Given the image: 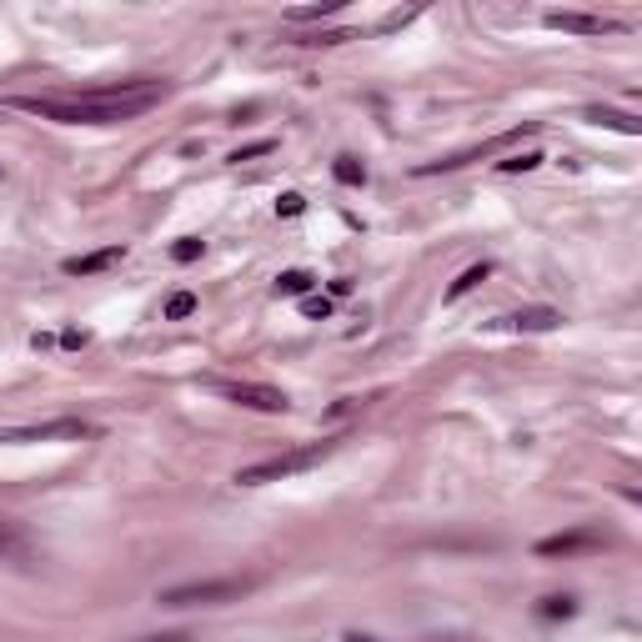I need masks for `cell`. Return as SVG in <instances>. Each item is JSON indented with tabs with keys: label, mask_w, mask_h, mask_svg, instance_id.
<instances>
[{
	"label": "cell",
	"mask_w": 642,
	"mask_h": 642,
	"mask_svg": "<svg viewBox=\"0 0 642 642\" xmlns=\"http://www.w3.org/2000/svg\"><path fill=\"white\" fill-rule=\"evenodd\" d=\"M331 176H337L341 186H367V166H361L357 156H337V161H331Z\"/></svg>",
	"instance_id": "cell-13"
},
{
	"label": "cell",
	"mask_w": 642,
	"mask_h": 642,
	"mask_svg": "<svg viewBox=\"0 0 642 642\" xmlns=\"http://www.w3.org/2000/svg\"><path fill=\"white\" fill-rule=\"evenodd\" d=\"M191 311H196V296L191 292H176L171 302H166V316H171V321H186Z\"/></svg>",
	"instance_id": "cell-15"
},
{
	"label": "cell",
	"mask_w": 642,
	"mask_h": 642,
	"mask_svg": "<svg viewBox=\"0 0 642 642\" xmlns=\"http://www.w3.org/2000/svg\"><path fill=\"white\" fill-rule=\"evenodd\" d=\"M412 15H417V11H392V15H387V21H381V31H397V25H407V21H412Z\"/></svg>",
	"instance_id": "cell-24"
},
{
	"label": "cell",
	"mask_w": 642,
	"mask_h": 642,
	"mask_svg": "<svg viewBox=\"0 0 642 642\" xmlns=\"http://www.w3.org/2000/svg\"><path fill=\"white\" fill-rule=\"evenodd\" d=\"M512 327L517 331H552V327H562V311H552V306H527V311L512 316Z\"/></svg>",
	"instance_id": "cell-9"
},
{
	"label": "cell",
	"mask_w": 642,
	"mask_h": 642,
	"mask_svg": "<svg viewBox=\"0 0 642 642\" xmlns=\"http://www.w3.org/2000/svg\"><path fill=\"white\" fill-rule=\"evenodd\" d=\"M547 25L567 35H618L622 31L612 15H592V11H547Z\"/></svg>",
	"instance_id": "cell-7"
},
{
	"label": "cell",
	"mask_w": 642,
	"mask_h": 642,
	"mask_svg": "<svg viewBox=\"0 0 642 642\" xmlns=\"http://www.w3.org/2000/svg\"><path fill=\"white\" fill-rule=\"evenodd\" d=\"M588 120H598V126H612V131H622V136H637V131H642L637 116H628V110H608V106H592Z\"/></svg>",
	"instance_id": "cell-10"
},
{
	"label": "cell",
	"mask_w": 642,
	"mask_h": 642,
	"mask_svg": "<svg viewBox=\"0 0 642 642\" xmlns=\"http://www.w3.org/2000/svg\"><path fill=\"white\" fill-rule=\"evenodd\" d=\"M96 436V426L81 417H55V422H25V426H0V442L25 446V442H86Z\"/></svg>",
	"instance_id": "cell-4"
},
{
	"label": "cell",
	"mask_w": 642,
	"mask_h": 642,
	"mask_svg": "<svg viewBox=\"0 0 642 642\" xmlns=\"http://www.w3.org/2000/svg\"><path fill=\"white\" fill-rule=\"evenodd\" d=\"M302 311L311 316V321H327V316H331V296H306Z\"/></svg>",
	"instance_id": "cell-18"
},
{
	"label": "cell",
	"mask_w": 642,
	"mask_h": 642,
	"mask_svg": "<svg viewBox=\"0 0 642 642\" xmlns=\"http://www.w3.org/2000/svg\"><path fill=\"white\" fill-rule=\"evenodd\" d=\"M141 642H191L186 632H161V637H141Z\"/></svg>",
	"instance_id": "cell-26"
},
{
	"label": "cell",
	"mask_w": 642,
	"mask_h": 642,
	"mask_svg": "<svg viewBox=\"0 0 642 642\" xmlns=\"http://www.w3.org/2000/svg\"><path fill=\"white\" fill-rule=\"evenodd\" d=\"M612 537L602 527H572V532H557L537 542V557H577V552H602Z\"/></svg>",
	"instance_id": "cell-6"
},
{
	"label": "cell",
	"mask_w": 642,
	"mask_h": 642,
	"mask_svg": "<svg viewBox=\"0 0 642 642\" xmlns=\"http://www.w3.org/2000/svg\"><path fill=\"white\" fill-rule=\"evenodd\" d=\"M256 588L251 577H201V582H181V588H166L161 608H221V602H241Z\"/></svg>",
	"instance_id": "cell-2"
},
{
	"label": "cell",
	"mask_w": 642,
	"mask_h": 642,
	"mask_svg": "<svg viewBox=\"0 0 642 642\" xmlns=\"http://www.w3.org/2000/svg\"><path fill=\"white\" fill-rule=\"evenodd\" d=\"M347 642H371V637H361V632H351V637Z\"/></svg>",
	"instance_id": "cell-27"
},
{
	"label": "cell",
	"mask_w": 642,
	"mask_h": 642,
	"mask_svg": "<svg viewBox=\"0 0 642 642\" xmlns=\"http://www.w3.org/2000/svg\"><path fill=\"white\" fill-rule=\"evenodd\" d=\"M161 81H120V86H101L86 96H11V106L41 120H61V126H120V120H136L151 106H161Z\"/></svg>",
	"instance_id": "cell-1"
},
{
	"label": "cell",
	"mask_w": 642,
	"mask_h": 642,
	"mask_svg": "<svg viewBox=\"0 0 642 642\" xmlns=\"http://www.w3.org/2000/svg\"><path fill=\"white\" fill-rule=\"evenodd\" d=\"M276 292H282V296H306V292H311V276H306V272H282Z\"/></svg>",
	"instance_id": "cell-14"
},
{
	"label": "cell",
	"mask_w": 642,
	"mask_h": 642,
	"mask_svg": "<svg viewBox=\"0 0 642 642\" xmlns=\"http://www.w3.org/2000/svg\"><path fill=\"white\" fill-rule=\"evenodd\" d=\"M341 41H357L351 31H316V35H302L296 45H341Z\"/></svg>",
	"instance_id": "cell-16"
},
{
	"label": "cell",
	"mask_w": 642,
	"mask_h": 642,
	"mask_svg": "<svg viewBox=\"0 0 642 642\" xmlns=\"http://www.w3.org/2000/svg\"><path fill=\"white\" fill-rule=\"evenodd\" d=\"M272 151H276V141H251L241 151H231V161H256V156H272Z\"/></svg>",
	"instance_id": "cell-19"
},
{
	"label": "cell",
	"mask_w": 642,
	"mask_h": 642,
	"mask_svg": "<svg viewBox=\"0 0 642 642\" xmlns=\"http://www.w3.org/2000/svg\"><path fill=\"white\" fill-rule=\"evenodd\" d=\"M341 11V0H321V5H296L286 11V25H311V21H327V15Z\"/></svg>",
	"instance_id": "cell-11"
},
{
	"label": "cell",
	"mask_w": 642,
	"mask_h": 642,
	"mask_svg": "<svg viewBox=\"0 0 642 642\" xmlns=\"http://www.w3.org/2000/svg\"><path fill=\"white\" fill-rule=\"evenodd\" d=\"M331 452H337V442H311V446H296V452H282V457H266L256 462V467H241L236 482L241 487H262V482H282L292 477V472H306L316 467V462H327Z\"/></svg>",
	"instance_id": "cell-3"
},
{
	"label": "cell",
	"mask_w": 642,
	"mask_h": 642,
	"mask_svg": "<svg viewBox=\"0 0 642 642\" xmlns=\"http://www.w3.org/2000/svg\"><path fill=\"white\" fill-rule=\"evenodd\" d=\"M487 276H492V266H487V262H482V266H467V272H462L457 282L446 286V302H457V296H467L472 286H482V282H487Z\"/></svg>",
	"instance_id": "cell-12"
},
{
	"label": "cell",
	"mask_w": 642,
	"mask_h": 642,
	"mask_svg": "<svg viewBox=\"0 0 642 642\" xmlns=\"http://www.w3.org/2000/svg\"><path fill=\"white\" fill-rule=\"evenodd\" d=\"M61 347H71V351L86 347V331H66V337H61Z\"/></svg>",
	"instance_id": "cell-25"
},
{
	"label": "cell",
	"mask_w": 642,
	"mask_h": 642,
	"mask_svg": "<svg viewBox=\"0 0 642 642\" xmlns=\"http://www.w3.org/2000/svg\"><path fill=\"white\" fill-rule=\"evenodd\" d=\"M0 552H21V532L11 522H0Z\"/></svg>",
	"instance_id": "cell-22"
},
{
	"label": "cell",
	"mask_w": 642,
	"mask_h": 642,
	"mask_svg": "<svg viewBox=\"0 0 642 642\" xmlns=\"http://www.w3.org/2000/svg\"><path fill=\"white\" fill-rule=\"evenodd\" d=\"M126 262V246H101V251H86V256H71L61 272L66 276H101V272H110V266H120Z\"/></svg>",
	"instance_id": "cell-8"
},
{
	"label": "cell",
	"mask_w": 642,
	"mask_h": 642,
	"mask_svg": "<svg viewBox=\"0 0 642 642\" xmlns=\"http://www.w3.org/2000/svg\"><path fill=\"white\" fill-rule=\"evenodd\" d=\"M276 211H282V216H302V211H306V201L296 196V191H286V196L276 201Z\"/></svg>",
	"instance_id": "cell-21"
},
{
	"label": "cell",
	"mask_w": 642,
	"mask_h": 642,
	"mask_svg": "<svg viewBox=\"0 0 642 642\" xmlns=\"http://www.w3.org/2000/svg\"><path fill=\"white\" fill-rule=\"evenodd\" d=\"M216 397H226V402H236V407H251V412H286V392H276V387H266V381H221V377H211L206 381Z\"/></svg>",
	"instance_id": "cell-5"
},
{
	"label": "cell",
	"mask_w": 642,
	"mask_h": 642,
	"mask_svg": "<svg viewBox=\"0 0 642 642\" xmlns=\"http://www.w3.org/2000/svg\"><path fill=\"white\" fill-rule=\"evenodd\" d=\"M542 161L537 151H527V156H512V161H502V171H532V166Z\"/></svg>",
	"instance_id": "cell-23"
},
{
	"label": "cell",
	"mask_w": 642,
	"mask_h": 642,
	"mask_svg": "<svg viewBox=\"0 0 642 642\" xmlns=\"http://www.w3.org/2000/svg\"><path fill=\"white\" fill-rule=\"evenodd\" d=\"M201 251H206V241H196V236H186V241H176V246H171V256H176V262H196Z\"/></svg>",
	"instance_id": "cell-17"
},
{
	"label": "cell",
	"mask_w": 642,
	"mask_h": 642,
	"mask_svg": "<svg viewBox=\"0 0 642 642\" xmlns=\"http://www.w3.org/2000/svg\"><path fill=\"white\" fill-rule=\"evenodd\" d=\"M572 612H577L572 598H547L542 602V618H572Z\"/></svg>",
	"instance_id": "cell-20"
}]
</instances>
